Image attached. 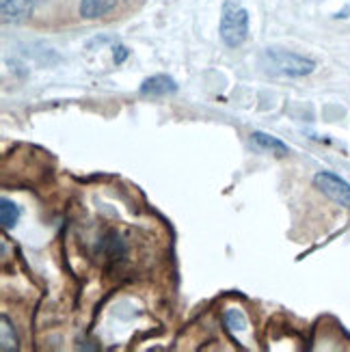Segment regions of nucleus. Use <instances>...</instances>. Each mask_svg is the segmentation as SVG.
Listing matches in <instances>:
<instances>
[{
    "label": "nucleus",
    "mask_w": 350,
    "mask_h": 352,
    "mask_svg": "<svg viewBox=\"0 0 350 352\" xmlns=\"http://www.w3.org/2000/svg\"><path fill=\"white\" fill-rule=\"evenodd\" d=\"M262 65L266 67V72L287 76V78H303V76H309L316 69L311 58L279 48H268L262 56Z\"/></svg>",
    "instance_id": "f257e3e1"
},
{
    "label": "nucleus",
    "mask_w": 350,
    "mask_h": 352,
    "mask_svg": "<svg viewBox=\"0 0 350 352\" xmlns=\"http://www.w3.org/2000/svg\"><path fill=\"white\" fill-rule=\"evenodd\" d=\"M221 39L230 45V48H236L249 35V11L245 7L234 5V0H227L223 7V18H221Z\"/></svg>",
    "instance_id": "f03ea898"
},
{
    "label": "nucleus",
    "mask_w": 350,
    "mask_h": 352,
    "mask_svg": "<svg viewBox=\"0 0 350 352\" xmlns=\"http://www.w3.org/2000/svg\"><path fill=\"white\" fill-rule=\"evenodd\" d=\"M314 186L320 190L331 201H336L344 208H350V184L340 175L331 171H320L314 177Z\"/></svg>",
    "instance_id": "7ed1b4c3"
},
{
    "label": "nucleus",
    "mask_w": 350,
    "mask_h": 352,
    "mask_svg": "<svg viewBox=\"0 0 350 352\" xmlns=\"http://www.w3.org/2000/svg\"><path fill=\"white\" fill-rule=\"evenodd\" d=\"M139 91H141V96L164 98V96H173L175 94L177 82L166 74H156V76H149V78H145Z\"/></svg>",
    "instance_id": "20e7f679"
},
{
    "label": "nucleus",
    "mask_w": 350,
    "mask_h": 352,
    "mask_svg": "<svg viewBox=\"0 0 350 352\" xmlns=\"http://www.w3.org/2000/svg\"><path fill=\"white\" fill-rule=\"evenodd\" d=\"M5 24H20L33 13V0H0Z\"/></svg>",
    "instance_id": "39448f33"
},
{
    "label": "nucleus",
    "mask_w": 350,
    "mask_h": 352,
    "mask_svg": "<svg viewBox=\"0 0 350 352\" xmlns=\"http://www.w3.org/2000/svg\"><path fill=\"white\" fill-rule=\"evenodd\" d=\"M251 141L262 151H270V154H275V156H287V154H290V147H287L283 141H279L277 136H270L266 132H253Z\"/></svg>",
    "instance_id": "423d86ee"
},
{
    "label": "nucleus",
    "mask_w": 350,
    "mask_h": 352,
    "mask_svg": "<svg viewBox=\"0 0 350 352\" xmlns=\"http://www.w3.org/2000/svg\"><path fill=\"white\" fill-rule=\"evenodd\" d=\"M115 5L117 0H80V15L85 20H96L113 11Z\"/></svg>",
    "instance_id": "0eeeda50"
},
{
    "label": "nucleus",
    "mask_w": 350,
    "mask_h": 352,
    "mask_svg": "<svg viewBox=\"0 0 350 352\" xmlns=\"http://www.w3.org/2000/svg\"><path fill=\"white\" fill-rule=\"evenodd\" d=\"M0 350L3 352H13L18 350V333H15L9 318H0Z\"/></svg>",
    "instance_id": "6e6552de"
},
{
    "label": "nucleus",
    "mask_w": 350,
    "mask_h": 352,
    "mask_svg": "<svg viewBox=\"0 0 350 352\" xmlns=\"http://www.w3.org/2000/svg\"><path fill=\"white\" fill-rule=\"evenodd\" d=\"M20 221V208L15 206L13 201H9L7 197H3L0 201V223H3L5 229H13Z\"/></svg>",
    "instance_id": "1a4fd4ad"
},
{
    "label": "nucleus",
    "mask_w": 350,
    "mask_h": 352,
    "mask_svg": "<svg viewBox=\"0 0 350 352\" xmlns=\"http://www.w3.org/2000/svg\"><path fill=\"white\" fill-rule=\"evenodd\" d=\"M225 324L232 331H245L247 329V318L240 309H230L225 314Z\"/></svg>",
    "instance_id": "9d476101"
},
{
    "label": "nucleus",
    "mask_w": 350,
    "mask_h": 352,
    "mask_svg": "<svg viewBox=\"0 0 350 352\" xmlns=\"http://www.w3.org/2000/svg\"><path fill=\"white\" fill-rule=\"evenodd\" d=\"M128 48H124V45H117L115 48V52H113V60H115V65H121L124 60L128 58Z\"/></svg>",
    "instance_id": "9b49d317"
}]
</instances>
